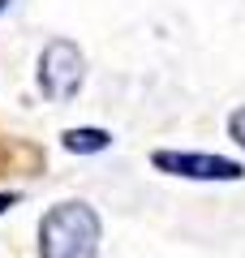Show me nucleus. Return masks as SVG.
<instances>
[{"label":"nucleus","mask_w":245,"mask_h":258,"mask_svg":"<svg viewBox=\"0 0 245 258\" xmlns=\"http://www.w3.org/2000/svg\"><path fill=\"white\" fill-rule=\"evenodd\" d=\"M43 258H95L99 254V215L86 203H56L39 224Z\"/></svg>","instance_id":"obj_1"},{"label":"nucleus","mask_w":245,"mask_h":258,"mask_svg":"<svg viewBox=\"0 0 245 258\" xmlns=\"http://www.w3.org/2000/svg\"><path fill=\"white\" fill-rule=\"evenodd\" d=\"M82 82H86V56L78 52V43L52 39L43 47V56H39V91L47 99L65 103V99H73L82 91Z\"/></svg>","instance_id":"obj_2"},{"label":"nucleus","mask_w":245,"mask_h":258,"mask_svg":"<svg viewBox=\"0 0 245 258\" xmlns=\"http://www.w3.org/2000/svg\"><path fill=\"white\" fill-rule=\"evenodd\" d=\"M155 168L172 176H190V181H241L245 168L224 155H194V151H159Z\"/></svg>","instance_id":"obj_3"},{"label":"nucleus","mask_w":245,"mask_h":258,"mask_svg":"<svg viewBox=\"0 0 245 258\" xmlns=\"http://www.w3.org/2000/svg\"><path fill=\"white\" fill-rule=\"evenodd\" d=\"M112 147V134L108 129H65V151L73 155H95V151H108Z\"/></svg>","instance_id":"obj_4"},{"label":"nucleus","mask_w":245,"mask_h":258,"mask_svg":"<svg viewBox=\"0 0 245 258\" xmlns=\"http://www.w3.org/2000/svg\"><path fill=\"white\" fill-rule=\"evenodd\" d=\"M228 134H232V142H236V147H245V103L232 112V116H228Z\"/></svg>","instance_id":"obj_5"},{"label":"nucleus","mask_w":245,"mask_h":258,"mask_svg":"<svg viewBox=\"0 0 245 258\" xmlns=\"http://www.w3.org/2000/svg\"><path fill=\"white\" fill-rule=\"evenodd\" d=\"M9 203H13V194H9V198H0V211H5V207H9Z\"/></svg>","instance_id":"obj_6"},{"label":"nucleus","mask_w":245,"mask_h":258,"mask_svg":"<svg viewBox=\"0 0 245 258\" xmlns=\"http://www.w3.org/2000/svg\"><path fill=\"white\" fill-rule=\"evenodd\" d=\"M5 5H9V0H0V9H5Z\"/></svg>","instance_id":"obj_7"}]
</instances>
